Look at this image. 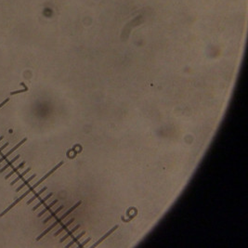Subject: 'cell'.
<instances>
[{
    "label": "cell",
    "mask_w": 248,
    "mask_h": 248,
    "mask_svg": "<svg viewBox=\"0 0 248 248\" xmlns=\"http://www.w3.org/2000/svg\"><path fill=\"white\" fill-rule=\"evenodd\" d=\"M30 171H31V167H28L27 169H25L24 171H23V172H22V174H19V175H18V177H17L16 179H14V180H12V181H11L10 185H11V186H14V185H15V184L18 182V181H20L21 179H22L23 178H24L25 176L28 174V172H30Z\"/></svg>",
    "instance_id": "277c9868"
},
{
    "label": "cell",
    "mask_w": 248,
    "mask_h": 248,
    "mask_svg": "<svg viewBox=\"0 0 248 248\" xmlns=\"http://www.w3.org/2000/svg\"><path fill=\"white\" fill-rule=\"evenodd\" d=\"M117 229H118V225H116V226H114V227H113V229H111V230H110V231H108V232L106 233V234H104V235H103V236H102V237L101 238V239H99V241H98L97 242H95V244H94V245H92V247H96L97 245H99V244H101V242H102V241H103L104 239H106V238H107L108 236H110V235H111V234H112V233H113V231H115L117 230Z\"/></svg>",
    "instance_id": "3957f363"
},
{
    "label": "cell",
    "mask_w": 248,
    "mask_h": 248,
    "mask_svg": "<svg viewBox=\"0 0 248 248\" xmlns=\"http://www.w3.org/2000/svg\"><path fill=\"white\" fill-rule=\"evenodd\" d=\"M79 228H80V225H77V226H75L74 228H73V229H72L71 231H68L67 233H66V234H65V235H64L63 238H61L60 240V242H64L66 239H67V238H69L70 236H72V235H73L74 233L76 231H77Z\"/></svg>",
    "instance_id": "30bf717a"
},
{
    "label": "cell",
    "mask_w": 248,
    "mask_h": 248,
    "mask_svg": "<svg viewBox=\"0 0 248 248\" xmlns=\"http://www.w3.org/2000/svg\"><path fill=\"white\" fill-rule=\"evenodd\" d=\"M8 101H9V98H7L6 99H5V101H3L1 103H0V109H1L4 105H6V104H7Z\"/></svg>",
    "instance_id": "2e32d148"
},
{
    "label": "cell",
    "mask_w": 248,
    "mask_h": 248,
    "mask_svg": "<svg viewBox=\"0 0 248 248\" xmlns=\"http://www.w3.org/2000/svg\"><path fill=\"white\" fill-rule=\"evenodd\" d=\"M28 90V88L26 87H24V89H21V90H15V91H12V92H10V95H16V94H19V93H22V92H26Z\"/></svg>",
    "instance_id": "9a60e30c"
},
{
    "label": "cell",
    "mask_w": 248,
    "mask_h": 248,
    "mask_svg": "<svg viewBox=\"0 0 248 248\" xmlns=\"http://www.w3.org/2000/svg\"><path fill=\"white\" fill-rule=\"evenodd\" d=\"M8 146V142H6V143H5V144H3L1 147H0V152H1L4 149H6V148H7Z\"/></svg>",
    "instance_id": "ac0fdd59"
},
{
    "label": "cell",
    "mask_w": 248,
    "mask_h": 248,
    "mask_svg": "<svg viewBox=\"0 0 248 248\" xmlns=\"http://www.w3.org/2000/svg\"><path fill=\"white\" fill-rule=\"evenodd\" d=\"M24 165H25V161H22V163H21V164H19V165H17L15 168H13V169H12V171H11V172H9V173H8V174L6 176V177H5V179H9V178H10L12 175L16 174V173H17V171H18L19 169L22 168V167H23V166H24Z\"/></svg>",
    "instance_id": "52a82bcc"
},
{
    "label": "cell",
    "mask_w": 248,
    "mask_h": 248,
    "mask_svg": "<svg viewBox=\"0 0 248 248\" xmlns=\"http://www.w3.org/2000/svg\"><path fill=\"white\" fill-rule=\"evenodd\" d=\"M85 234V231H82V232H81V233H79V234H78L77 236H76V237H74V239H73V240H72V241H71V242H69V244H68L67 245H66L65 247H71V246H72V245H73L74 244H75V242H77V241H78V240L80 239V238H81V237H82V236H84Z\"/></svg>",
    "instance_id": "5bb4252c"
},
{
    "label": "cell",
    "mask_w": 248,
    "mask_h": 248,
    "mask_svg": "<svg viewBox=\"0 0 248 248\" xmlns=\"http://www.w3.org/2000/svg\"><path fill=\"white\" fill-rule=\"evenodd\" d=\"M47 187H44L43 189H41V190H39V192H36V193H35V194L34 196H33L32 198H30L29 200H28V201H27V204H32V203L34 202V201H35V200L36 198H38V197H39V196H40V195H41L43 192H46V190H47Z\"/></svg>",
    "instance_id": "7c38bea8"
},
{
    "label": "cell",
    "mask_w": 248,
    "mask_h": 248,
    "mask_svg": "<svg viewBox=\"0 0 248 248\" xmlns=\"http://www.w3.org/2000/svg\"><path fill=\"white\" fill-rule=\"evenodd\" d=\"M3 139H4V137H3V136H1V137H0V142L2 141V140H3Z\"/></svg>",
    "instance_id": "d6986e66"
},
{
    "label": "cell",
    "mask_w": 248,
    "mask_h": 248,
    "mask_svg": "<svg viewBox=\"0 0 248 248\" xmlns=\"http://www.w3.org/2000/svg\"><path fill=\"white\" fill-rule=\"evenodd\" d=\"M20 157H21V155L20 154H18V155H16L15 157H14V158L12 159V160H10L8 162V163L6 165H4L2 168H0V173H3V172H5V170H7L8 167H10V166H12V165L15 163V162L17 161V160H19L20 159Z\"/></svg>",
    "instance_id": "5b68a950"
},
{
    "label": "cell",
    "mask_w": 248,
    "mask_h": 248,
    "mask_svg": "<svg viewBox=\"0 0 248 248\" xmlns=\"http://www.w3.org/2000/svg\"><path fill=\"white\" fill-rule=\"evenodd\" d=\"M90 240H91V238H88V239H87V240H85V242H82V244H80V245H78V247H83L84 245H87V244H88V242H89Z\"/></svg>",
    "instance_id": "e0dca14e"
},
{
    "label": "cell",
    "mask_w": 248,
    "mask_h": 248,
    "mask_svg": "<svg viewBox=\"0 0 248 248\" xmlns=\"http://www.w3.org/2000/svg\"><path fill=\"white\" fill-rule=\"evenodd\" d=\"M74 221V218H72V219H70V220H69L68 222H66V223L64 224V225H63V226H61V227H60V228L59 229V230H58V231H56V232L54 233V236L56 237V236H58L59 234H60V233H61V232H63V231H65V230H66V229H67V228H68V227H69V226H70V225H71V224H72V223H73Z\"/></svg>",
    "instance_id": "8992f818"
},
{
    "label": "cell",
    "mask_w": 248,
    "mask_h": 248,
    "mask_svg": "<svg viewBox=\"0 0 248 248\" xmlns=\"http://www.w3.org/2000/svg\"><path fill=\"white\" fill-rule=\"evenodd\" d=\"M58 202H59V201H58V200H55V201H53V202H52V203H50V204H49V206H47V207H46L45 209H43V210H42V211H41V212H40L39 214H38V215H37V217H42V216H43V215H44L45 213H47V211H49V210H50V208H51V207H53V206H55V204H56L57 203H58Z\"/></svg>",
    "instance_id": "8fae6325"
},
{
    "label": "cell",
    "mask_w": 248,
    "mask_h": 248,
    "mask_svg": "<svg viewBox=\"0 0 248 248\" xmlns=\"http://www.w3.org/2000/svg\"><path fill=\"white\" fill-rule=\"evenodd\" d=\"M63 165V161H61V162H60V163H59L58 165H57L56 166H54V167H53V168H52V169H51V170L49 171V172H47V174H46V175L44 176V177H43V178H41V179H39V180H38V181H37V182H35V183L34 185H33V186H32V187H30L29 189H28V190H26V192H25V193H26L27 195H28V194H29V193H31V192H33V190H35V188H37V187H38V186H39V185H40V184H41V183L43 182V181H44V180H45L46 179H47V178H49V176H50V175H52V174H53V173L55 172V171H56L57 169H58L59 167H60V166H61V165Z\"/></svg>",
    "instance_id": "7a4b0ae2"
},
{
    "label": "cell",
    "mask_w": 248,
    "mask_h": 248,
    "mask_svg": "<svg viewBox=\"0 0 248 248\" xmlns=\"http://www.w3.org/2000/svg\"><path fill=\"white\" fill-rule=\"evenodd\" d=\"M52 196H53V192H50V193H49V194H47V196H46L45 198L41 199V200H40V202L38 203V204H36V206H35L34 207H33V211H35L37 208H39L41 206H43V204H45V203L47 201V200H49V199L50 197H52Z\"/></svg>",
    "instance_id": "ba28073f"
},
{
    "label": "cell",
    "mask_w": 248,
    "mask_h": 248,
    "mask_svg": "<svg viewBox=\"0 0 248 248\" xmlns=\"http://www.w3.org/2000/svg\"><path fill=\"white\" fill-rule=\"evenodd\" d=\"M61 209H63V206H60V207H58V208H57V209H56V210H55L54 212H52V213L50 214V216H49V217H47V218L45 219V220L43 221V223H44V224H46V223H47V222H49V221L50 220L51 218L55 217V216H56V215L58 214V213H59V212L61 210Z\"/></svg>",
    "instance_id": "4fadbf2b"
},
{
    "label": "cell",
    "mask_w": 248,
    "mask_h": 248,
    "mask_svg": "<svg viewBox=\"0 0 248 248\" xmlns=\"http://www.w3.org/2000/svg\"><path fill=\"white\" fill-rule=\"evenodd\" d=\"M35 177H36V175H35V174H34V175H32L30 178H28L26 180H24V181H23V182H22V183L20 186H19V187H18L17 189H16V192H20L21 190H22V189L24 188V187H25V186H26L28 183H29V182H31V181H32L33 179H34Z\"/></svg>",
    "instance_id": "9c48e42d"
},
{
    "label": "cell",
    "mask_w": 248,
    "mask_h": 248,
    "mask_svg": "<svg viewBox=\"0 0 248 248\" xmlns=\"http://www.w3.org/2000/svg\"><path fill=\"white\" fill-rule=\"evenodd\" d=\"M82 204V201H78L77 203H76V204H74V206H72V207H71V208L69 209V210H68V211H66V212H65V213H64V214L63 215V216H60V217L59 218H57V219H56V221H55V222H54L53 224H52V225H50V226H49V228H47V230H45L44 231H43V232L41 233V234H40L39 236H38V237L36 238V241H39V240H40V239H42V238H43V237H44V236H45L46 234H47V233H49V231H50L51 230H53V229H54V228H55V227H56L57 225H59V224H60V223L61 221H63V219H65L66 217H67V216H69V215H70V214H71L72 212H73V211L74 210V209H76V208H77V207H78V206H80V204Z\"/></svg>",
    "instance_id": "6da1fadb"
}]
</instances>
